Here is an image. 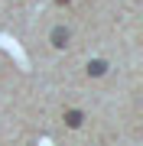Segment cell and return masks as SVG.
<instances>
[{"mask_svg":"<svg viewBox=\"0 0 143 146\" xmlns=\"http://www.w3.org/2000/svg\"><path fill=\"white\" fill-rule=\"evenodd\" d=\"M104 72H107V62H104V58H94V62H88V75H91V78H101Z\"/></svg>","mask_w":143,"mask_h":146,"instance_id":"obj_3","label":"cell"},{"mask_svg":"<svg viewBox=\"0 0 143 146\" xmlns=\"http://www.w3.org/2000/svg\"><path fill=\"white\" fill-rule=\"evenodd\" d=\"M65 123H69L72 130H78V127L85 123V114H81V110H65Z\"/></svg>","mask_w":143,"mask_h":146,"instance_id":"obj_2","label":"cell"},{"mask_svg":"<svg viewBox=\"0 0 143 146\" xmlns=\"http://www.w3.org/2000/svg\"><path fill=\"white\" fill-rule=\"evenodd\" d=\"M55 3H69V0H55Z\"/></svg>","mask_w":143,"mask_h":146,"instance_id":"obj_4","label":"cell"},{"mask_svg":"<svg viewBox=\"0 0 143 146\" xmlns=\"http://www.w3.org/2000/svg\"><path fill=\"white\" fill-rule=\"evenodd\" d=\"M69 39H72V33L65 29V26H55L52 33H49V42H52L55 49H65V46H69Z\"/></svg>","mask_w":143,"mask_h":146,"instance_id":"obj_1","label":"cell"}]
</instances>
